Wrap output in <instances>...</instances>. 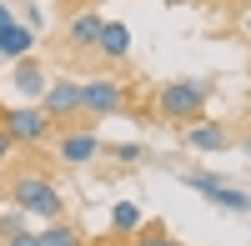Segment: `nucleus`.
<instances>
[{
    "label": "nucleus",
    "instance_id": "obj_10",
    "mask_svg": "<svg viewBox=\"0 0 251 246\" xmlns=\"http://www.w3.org/2000/svg\"><path fill=\"white\" fill-rule=\"evenodd\" d=\"M100 25H106V15H96V10L75 15V20H71V30H66V46H71V50H96Z\"/></svg>",
    "mask_w": 251,
    "mask_h": 246
},
{
    "label": "nucleus",
    "instance_id": "obj_14",
    "mask_svg": "<svg viewBox=\"0 0 251 246\" xmlns=\"http://www.w3.org/2000/svg\"><path fill=\"white\" fill-rule=\"evenodd\" d=\"M211 201H216L221 211H236V216H251V196H246L241 186H226V181H221V186L211 191Z\"/></svg>",
    "mask_w": 251,
    "mask_h": 246
},
{
    "label": "nucleus",
    "instance_id": "obj_15",
    "mask_svg": "<svg viewBox=\"0 0 251 246\" xmlns=\"http://www.w3.org/2000/svg\"><path fill=\"white\" fill-rule=\"evenodd\" d=\"M0 231H5V246H40L35 231L20 226V216H5V221H0Z\"/></svg>",
    "mask_w": 251,
    "mask_h": 246
},
{
    "label": "nucleus",
    "instance_id": "obj_8",
    "mask_svg": "<svg viewBox=\"0 0 251 246\" xmlns=\"http://www.w3.org/2000/svg\"><path fill=\"white\" fill-rule=\"evenodd\" d=\"M186 131V146H191V151H226V146H231V131H226L221 126V121H191V126H181Z\"/></svg>",
    "mask_w": 251,
    "mask_h": 246
},
{
    "label": "nucleus",
    "instance_id": "obj_21",
    "mask_svg": "<svg viewBox=\"0 0 251 246\" xmlns=\"http://www.w3.org/2000/svg\"><path fill=\"white\" fill-rule=\"evenodd\" d=\"M161 5H191V0H161Z\"/></svg>",
    "mask_w": 251,
    "mask_h": 246
},
{
    "label": "nucleus",
    "instance_id": "obj_9",
    "mask_svg": "<svg viewBox=\"0 0 251 246\" xmlns=\"http://www.w3.org/2000/svg\"><path fill=\"white\" fill-rule=\"evenodd\" d=\"M20 55H35V30L25 20H10L0 30V60H20Z\"/></svg>",
    "mask_w": 251,
    "mask_h": 246
},
{
    "label": "nucleus",
    "instance_id": "obj_19",
    "mask_svg": "<svg viewBox=\"0 0 251 246\" xmlns=\"http://www.w3.org/2000/svg\"><path fill=\"white\" fill-rule=\"evenodd\" d=\"M10 156H15V141H10V131H5V126H0V166H5Z\"/></svg>",
    "mask_w": 251,
    "mask_h": 246
},
{
    "label": "nucleus",
    "instance_id": "obj_16",
    "mask_svg": "<svg viewBox=\"0 0 251 246\" xmlns=\"http://www.w3.org/2000/svg\"><path fill=\"white\" fill-rule=\"evenodd\" d=\"M181 181H186V186H191V191H201V196H211V191L221 186V176H216V171H186Z\"/></svg>",
    "mask_w": 251,
    "mask_h": 246
},
{
    "label": "nucleus",
    "instance_id": "obj_4",
    "mask_svg": "<svg viewBox=\"0 0 251 246\" xmlns=\"http://www.w3.org/2000/svg\"><path fill=\"white\" fill-rule=\"evenodd\" d=\"M126 80H111V75H96V80H80V116L86 121H106V116H121L126 111Z\"/></svg>",
    "mask_w": 251,
    "mask_h": 246
},
{
    "label": "nucleus",
    "instance_id": "obj_20",
    "mask_svg": "<svg viewBox=\"0 0 251 246\" xmlns=\"http://www.w3.org/2000/svg\"><path fill=\"white\" fill-rule=\"evenodd\" d=\"M10 20H15V15L5 10V0H0V30H5V25H10Z\"/></svg>",
    "mask_w": 251,
    "mask_h": 246
},
{
    "label": "nucleus",
    "instance_id": "obj_2",
    "mask_svg": "<svg viewBox=\"0 0 251 246\" xmlns=\"http://www.w3.org/2000/svg\"><path fill=\"white\" fill-rule=\"evenodd\" d=\"M216 80L211 75H191V80H166L161 96H156V111L166 126H191V121H201L206 100H211Z\"/></svg>",
    "mask_w": 251,
    "mask_h": 246
},
{
    "label": "nucleus",
    "instance_id": "obj_5",
    "mask_svg": "<svg viewBox=\"0 0 251 246\" xmlns=\"http://www.w3.org/2000/svg\"><path fill=\"white\" fill-rule=\"evenodd\" d=\"M96 156H100V136L91 126L60 131V141H55V161H60V166H91Z\"/></svg>",
    "mask_w": 251,
    "mask_h": 246
},
{
    "label": "nucleus",
    "instance_id": "obj_22",
    "mask_svg": "<svg viewBox=\"0 0 251 246\" xmlns=\"http://www.w3.org/2000/svg\"><path fill=\"white\" fill-rule=\"evenodd\" d=\"M191 5H211V0H191Z\"/></svg>",
    "mask_w": 251,
    "mask_h": 246
},
{
    "label": "nucleus",
    "instance_id": "obj_17",
    "mask_svg": "<svg viewBox=\"0 0 251 246\" xmlns=\"http://www.w3.org/2000/svg\"><path fill=\"white\" fill-rule=\"evenodd\" d=\"M131 246H181L171 231H161V226H151V231H136V241Z\"/></svg>",
    "mask_w": 251,
    "mask_h": 246
},
{
    "label": "nucleus",
    "instance_id": "obj_12",
    "mask_svg": "<svg viewBox=\"0 0 251 246\" xmlns=\"http://www.w3.org/2000/svg\"><path fill=\"white\" fill-rule=\"evenodd\" d=\"M35 241L40 246H80V231L60 216V221H46V231H35Z\"/></svg>",
    "mask_w": 251,
    "mask_h": 246
},
{
    "label": "nucleus",
    "instance_id": "obj_7",
    "mask_svg": "<svg viewBox=\"0 0 251 246\" xmlns=\"http://www.w3.org/2000/svg\"><path fill=\"white\" fill-rule=\"evenodd\" d=\"M10 86H15L20 100H40L50 80H46V71H40L35 55H20V60H10Z\"/></svg>",
    "mask_w": 251,
    "mask_h": 246
},
{
    "label": "nucleus",
    "instance_id": "obj_13",
    "mask_svg": "<svg viewBox=\"0 0 251 246\" xmlns=\"http://www.w3.org/2000/svg\"><path fill=\"white\" fill-rule=\"evenodd\" d=\"M111 231H116V236H136V231H141V206H136V201H116Z\"/></svg>",
    "mask_w": 251,
    "mask_h": 246
},
{
    "label": "nucleus",
    "instance_id": "obj_11",
    "mask_svg": "<svg viewBox=\"0 0 251 246\" xmlns=\"http://www.w3.org/2000/svg\"><path fill=\"white\" fill-rule=\"evenodd\" d=\"M96 50L106 55V60H126V55H131V30H126L121 20H106V25H100V40H96Z\"/></svg>",
    "mask_w": 251,
    "mask_h": 246
},
{
    "label": "nucleus",
    "instance_id": "obj_3",
    "mask_svg": "<svg viewBox=\"0 0 251 246\" xmlns=\"http://www.w3.org/2000/svg\"><path fill=\"white\" fill-rule=\"evenodd\" d=\"M0 126L10 131L15 146H46L55 136V121L35 106V100H20V106H0Z\"/></svg>",
    "mask_w": 251,
    "mask_h": 246
},
{
    "label": "nucleus",
    "instance_id": "obj_1",
    "mask_svg": "<svg viewBox=\"0 0 251 246\" xmlns=\"http://www.w3.org/2000/svg\"><path fill=\"white\" fill-rule=\"evenodd\" d=\"M5 191H10V206L20 216H40V221H60L66 216V196L55 191V181L46 171H15Z\"/></svg>",
    "mask_w": 251,
    "mask_h": 246
},
{
    "label": "nucleus",
    "instance_id": "obj_18",
    "mask_svg": "<svg viewBox=\"0 0 251 246\" xmlns=\"http://www.w3.org/2000/svg\"><path fill=\"white\" fill-rule=\"evenodd\" d=\"M100 151H111V156H121V161H141V156H146L141 141H121V146H100Z\"/></svg>",
    "mask_w": 251,
    "mask_h": 246
},
{
    "label": "nucleus",
    "instance_id": "obj_6",
    "mask_svg": "<svg viewBox=\"0 0 251 246\" xmlns=\"http://www.w3.org/2000/svg\"><path fill=\"white\" fill-rule=\"evenodd\" d=\"M35 106L46 111V116L55 121V131H60L66 121H75V116H80V80H50L46 96H40Z\"/></svg>",
    "mask_w": 251,
    "mask_h": 246
}]
</instances>
